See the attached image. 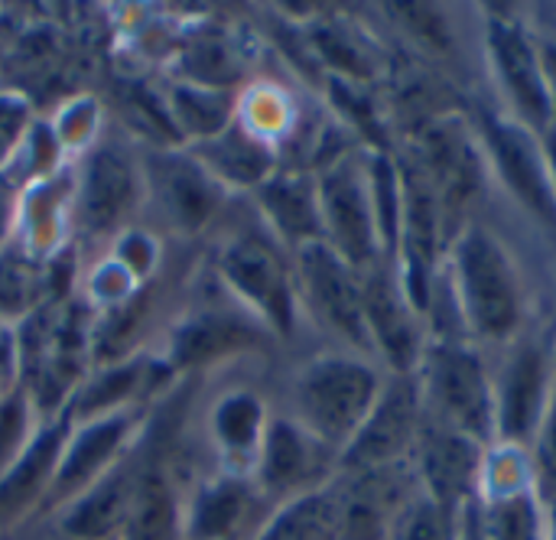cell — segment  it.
Returning <instances> with one entry per match:
<instances>
[{"instance_id": "obj_1", "label": "cell", "mask_w": 556, "mask_h": 540, "mask_svg": "<svg viewBox=\"0 0 556 540\" xmlns=\"http://www.w3.org/2000/svg\"><path fill=\"white\" fill-rule=\"evenodd\" d=\"M293 420L332 453L345 450L371 414L381 381L352 355H319L293 378Z\"/></svg>"}, {"instance_id": "obj_2", "label": "cell", "mask_w": 556, "mask_h": 540, "mask_svg": "<svg viewBox=\"0 0 556 540\" xmlns=\"http://www.w3.org/2000/svg\"><path fill=\"white\" fill-rule=\"evenodd\" d=\"M218 280L228 297L254 316L267 332L290 336L296 326V277L293 261L283 254L274 235L238 231L228 238L215 258Z\"/></svg>"}, {"instance_id": "obj_3", "label": "cell", "mask_w": 556, "mask_h": 540, "mask_svg": "<svg viewBox=\"0 0 556 540\" xmlns=\"http://www.w3.org/2000/svg\"><path fill=\"white\" fill-rule=\"evenodd\" d=\"M453 284L466 323L482 339H508L521 323V287L502 241L469 225L453 244Z\"/></svg>"}, {"instance_id": "obj_4", "label": "cell", "mask_w": 556, "mask_h": 540, "mask_svg": "<svg viewBox=\"0 0 556 540\" xmlns=\"http://www.w3.org/2000/svg\"><path fill=\"white\" fill-rule=\"evenodd\" d=\"M143 166L117 140H101L85 153L75 176V225L81 238H111L127 231L130 215L143 199Z\"/></svg>"}, {"instance_id": "obj_5", "label": "cell", "mask_w": 556, "mask_h": 540, "mask_svg": "<svg viewBox=\"0 0 556 540\" xmlns=\"http://www.w3.org/2000/svg\"><path fill=\"white\" fill-rule=\"evenodd\" d=\"M319 192V215L326 244L339 251L358 274L371 271L381 258L371 192H368V169L365 160L355 153H342L323 166L316 176Z\"/></svg>"}, {"instance_id": "obj_6", "label": "cell", "mask_w": 556, "mask_h": 540, "mask_svg": "<svg viewBox=\"0 0 556 540\" xmlns=\"http://www.w3.org/2000/svg\"><path fill=\"white\" fill-rule=\"evenodd\" d=\"M293 277L296 300L309 306V313L345 339L355 349H371V336L365 326V300H362V274L326 241H313L293 251Z\"/></svg>"}, {"instance_id": "obj_7", "label": "cell", "mask_w": 556, "mask_h": 540, "mask_svg": "<svg viewBox=\"0 0 556 540\" xmlns=\"http://www.w3.org/2000/svg\"><path fill=\"white\" fill-rule=\"evenodd\" d=\"M427 388L430 404L443 427L485 443L495 430V391L485 365L472 349L456 342H437L427 349Z\"/></svg>"}, {"instance_id": "obj_8", "label": "cell", "mask_w": 556, "mask_h": 540, "mask_svg": "<svg viewBox=\"0 0 556 540\" xmlns=\"http://www.w3.org/2000/svg\"><path fill=\"white\" fill-rule=\"evenodd\" d=\"M140 166L150 199L179 235H199L218 215L228 189L186 147H156Z\"/></svg>"}, {"instance_id": "obj_9", "label": "cell", "mask_w": 556, "mask_h": 540, "mask_svg": "<svg viewBox=\"0 0 556 540\" xmlns=\"http://www.w3.org/2000/svg\"><path fill=\"white\" fill-rule=\"evenodd\" d=\"M137 427H140V407H127V411L104 414V417L72 427L55 479L39 508L46 515H55L78 492H85L94 479H101L111 466H117L130 453Z\"/></svg>"}, {"instance_id": "obj_10", "label": "cell", "mask_w": 556, "mask_h": 540, "mask_svg": "<svg viewBox=\"0 0 556 540\" xmlns=\"http://www.w3.org/2000/svg\"><path fill=\"white\" fill-rule=\"evenodd\" d=\"M485 42H489L495 75L505 95L511 98L518 121L531 130H547L554 124V111H551V95H547L538 42H531L528 29L515 23L511 16H489Z\"/></svg>"}, {"instance_id": "obj_11", "label": "cell", "mask_w": 556, "mask_h": 540, "mask_svg": "<svg viewBox=\"0 0 556 540\" xmlns=\"http://www.w3.org/2000/svg\"><path fill=\"white\" fill-rule=\"evenodd\" d=\"M417 417H420L417 385L407 375H401L388 388H381L362 430L342 450L339 466L352 469V473H371V469L394 466L417 437Z\"/></svg>"}, {"instance_id": "obj_12", "label": "cell", "mask_w": 556, "mask_h": 540, "mask_svg": "<svg viewBox=\"0 0 556 540\" xmlns=\"http://www.w3.org/2000/svg\"><path fill=\"white\" fill-rule=\"evenodd\" d=\"M482 134H485V147L492 153L495 169L502 173L505 186L518 196V202H525L547 225H556L554 186H551L544 147L538 143L534 130L515 117L485 114Z\"/></svg>"}, {"instance_id": "obj_13", "label": "cell", "mask_w": 556, "mask_h": 540, "mask_svg": "<svg viewBox=\"0 0 556 540\" xmlns=\"http://www.w3.org/2000/svg\"><path fill=\"white\" fill-rule=\"evenodd\" d=\"M267 329L254 316H235L231 310H199L169 332L163 365L166 372H186L215 365L222 359L261 349L267 342Z\"/></svg>"}, {"instance_id": "obj_14", "label": "cell", "mask_w": 556, "mask_h": 540, "mask_svg": "<svg viewBox=\"0 0 556 540\" xmlns=\"http://www.w3.org/2000/svg\"><path fill=\"white\" fill-rule=\"evenodd\" d=\"M329 453L332 450L323 447L313 434H306L293 417H270L251 476L257 489L293 499L316 489V479L323 476Z\"/></svg>"}, {"instance_id": "obj_15", "label": "cell", "mask_w": 556, "mask_h": 540, "mask_svg": "<svg viewBox=\"0 0 556 540\" xmlns=\"http://www.w3.org/2000/svg\"><path fill=\"white\" fill-rule=\"evenodd\" d=\"M362 300H365V326L371 346L384 352V359L407 375L417 365V313L404 297L397 267L378 261L362 274Z\"/></svg>"}, {"instance_id": "obj_16", "label": "cell", "mask_w": 556, "mask_h": 540, "mask_svg": "<svg viewBox=\"0 0 556 540\" xmlns=\"http://www.w3.org/2000/svg\"><path fill=\"white\" fill-rule=\"evenodd\" d=\"M140 463L127 453L117 466H111L101 479H94L85 492H78L68 505L55 512V525L68 540H121L127 512L134 502Z\"/></svg>"}, {"instance_id": "obj_17", "label": "cell", "mask_w": 556, "mask_h": 540, "mask_svg": "<svg viewBox=\"0 0 556 540\" xmlns=\"http://www.w3.org/2000/svg\"><path fill=\"white\" fill-rule=\"evenodd\" d=\"M257 212L264 215L270 235L280 248H303L313 241H326L316 179L300 169H277L267 183L254 189Z\"/></svg>"}, {"instance_id": "obj_18", "label": "cell", "mask_w": 556, "mask_h": 540, "mask_svg": "<svg viewBox=\"0 0 556 540\" xmlns=\"http://www.w3.org/2000/svg\"><path fill=\"white\" fill-rule=\"evenodd\" d=\"M427 183L440 202V212L463 209L482 186V160L463 124H433L424 137Z\"/></svg>"}, {"instance_id": "obj_19", "label": "cell", "mask_w": 556, "mask_h": 540, "mask_svg": "<svg viewBox=\"0 0 556 540\" xmlns=\"http://www.w3.org/2000/svg\"><path fill=\"white\" fill-rule=\"evenodd\" d=\"M267 420L264 401L248 388H231L215 398L208 411V440L228 476L248 479L254 473Z\"/></svg>"}, {"instance_id": "obj_20", "label": "cell", "mask_w": 556, "mask_h": 540, "mask_svg": "<svg viewBox=\"0 0 556 540\" xmlns=\"http://www.w3.org/2000/svg\"><path fill=\"white\" fill-rule=\"evenodd\" d=\"M68 430H72V424L62 414L52 420H42L33 443L23 450V456L0 479V522L23 518L29 508L42 505V499L55 479Z\"/></svg>"}, {"instance_id": "obj_21", "label": "cell", "mask_w": 556, "mask_h": 540, "mask_svg": "<svg viewBox=\"0 0 556 540\" xmlns=\"http://www.w3.org/2000/svg\"><path fill=\"white\" fill-rule=\"evenodd\" d=\"M547 398L551 391L544 349L528 342L515 352V359L505 368V381L495 398V430L511 443L528 440L541 424Z\"/></svg>"}, {"instance_id": "obj_22", "label": "cell", "mask_w": 556, "mask_h": 540, "mask_svg": "<svg viewBox=\"0 0 556 540\" xmlns=\"http://www.w3.org/2000/svg\"><path fill=\"white\" fill-rule=\"evenodd\" d=\"M225 189H257L277 173L270 140L248 130L238 117L215 137L186 147Z\"/></svg>"}, {"instance_id": "obj_23", "label": "cell", "mask_w": 556, "mask_h": 540, "mask_svg": "<svg viewBox=\"0 0 556 540\" xmlns=\"http://www.w3.org/2000/svg\"><path fill=\"white\" fill-rule=\"evenodd\" d=\"M150 368H156V362L150 355H140V352L101 365L94 375H85V381L68 398L62 417L72 427H78V424H88V420L104 417V414L140 407V398L150 388Z\"/></svg>"}, {"instance_id": "obj_24", "label": "cell", "mask_w": 556, "mask_h": 540, "mask_svg": "<svg viewBox=\"0 0 556 540\" xmlns=\"http://www.w3.org/2000/svg\"><path fill=\"white\" fill-rule=\"evenodd\" d=\"M479 469H482V443H476L472 437L456 434L443 424L433 434H427L424 476H427L430 499L443 508L446 518L453 515L456 505L469 502L466 495H469Z\"/></svg>"}, {"instance_id": "obj_25", "label": "cell", "mask_w": 556, "mask_h": 540, "mask_svg": "<svg viewBox=\"0 0 556 540\" xmlns=\"http://www.w3.org/2000/svg\"><path fill=\"white\" fill-rule=\"evenodd\" d=\"M251 512V482L241 476H215L186 499L182 540H235Z\"/></svg>"}, {"instance_id": "obj_26", "label": "cell", "mask_w": 556, "mask_h": 540, "mask_svg": "<svg viewBox=\"0 0 556 540\" xmlns=\"http://www.w3.org/2000/svg\"><path fill=\"white\" fill-rule=\"evenodd\" d=\"M186 502L163 463H140L121 540H182Z\"/></svg>"}, {"instance_id": "obj_27", "label": "cell", "mask_w": 556, "mask_h": 540, "mask_svg": "<svg viewBox=\"0 0 556 540\" xmlns=\"http://www.w3.org/2000/svg\"><path fill=\"white\" fill-rule=\"evenodd\" d=\"M342 495L329 489H309L287 499L254 540H339Z\"/></svg>"}, {"instance_id": "obj_28", "label": "cell", "mask_w": 556, "mask_h": 540, "mask_svg": "<svg viewBox=\"0 0 556 540\" xmlns=\"http://www.w3.org/2000/svg\"><path fill=\"white\" fill-rule=\"evenodd\" d=\"M166 111H169V121L176 124L179 137L189 143H199V140L222 134L238 117V101H235V91L176 81L166 95Z\"/></svg>"}, {"instance_id": "obj_29", "label": "cell", "mask_w": 556, "mask_h": 540, "mask_svg": "<svg viewBox=\"0 0 556 540\" xmlns=\"http://www.w3.org/2000/svg\"><path fill=\"white\" fill-rule=\"evenodd\" d=\"M49 303V277L36 258L23 248L7 244L0 251V326L13 329L39 306Z\"/></svg>"}, {"instance_id": "obj_30", "label": "cell", "mask_w": 556, "mask_h": 540, "mask_svg": "<svg viewBox=\"0 0 556 540\" xmlns=\"http://www.w3.org/2000/svg\"><path fill=\"white\" fill-rule=\"evenodd\" d=\"M368 169V192H371V212L378 228L381 258L397 267L401 258V238H404V186L394 160L384 150H375L365 160Z\"/></svg>"}, {"instance_id": "obj_31", "label": "cell", "mask_w": 556, "mask_h": 540, "mask_svg": "<svg viewBox=\"0 0 556 540\" xmlns=\"http://www.w3.org/2000/svg\"><path fill=\"white\" fill-rule=\"evenodd\" d=\"M39 427H42V417H39L33 398L23 391V385H16L0 401V479L23 456V450L33 443Z\"/></svg>"}, {"instance_id": "obj_32", "label": "cell", "mask_w": 556, "mask_h": 540, "mask_svg": "<svg viewBox=\"0 0 556 540\" xmlns=\"http://www.w3.org/2000/svg\"><path fill=\"white\" fill-rule=\"evenodd\" d=\"M182 62L189 65L182 81H192V85H202V88L231 91V85L238 81V72H241L238 55H231L225 36H205V39L192 42L186 49Z\"/></svg>"}, {"instance_id": "obj_33", "label": "cell", "mask_w": 556, "mask_h": 540, "mask_svg": "<svg viewBox=\"0 0 556 540\" xmlns=\"http://www.w3.org/2000/svg\"><path fill=\"white\" fill-rule=\"evenodd\" d=\"M485 540H541L538 502L531 492H511L489 508L482 522Z\"/></svg>"}, {"instance_id": "obj_34", "label": "cell", "mask_w": 556, "mask_h": 540, "mask_svg": "<svg viewBox=\"0 0 556 540\" xmlns=\"http://www.w3.org/2000/svg\"><path fill=\"white\" fill-rule=\"evenodd\" d=\"M446 522L450 518L430 495L414 499V502L401 505L391 540H446Z\"/></svg>"}, {"instance_id": "obj_35", "label": "cell", "mask_w": 556, "mask_h": 540, "mask_svg": "<svg viewBox=\"0 0 556 540\" xmlns=\"http://www.w3.org/2000/svg\"><path fill=\"white\" fill-rule=\"evenodd\" d=\"M541 434H538V469H541V479L556 489V385L551 388V398H547V407L541 414Z\"/></svg>"}, {"instance_id": "obj_36", "label": "cell", "mask_w": 556, "mask_h": 540, "mask_svg": "<svg viewBox=\"0 0 556 540\" xmlns=\"http://www.w3.org/2000/svg\"><path fill=\"white\" fill-rule=\"evenodd\" d=\"M20 385V352L13 329L0 326V401Z\"/></svg>"}, {"instance_id": "obj_37", "label": "cell", "mask_w": 556, "mask_h": 540, "mask_svg": "<svg viewBox=\"0 0 556 540\" xmlns=\"http://www.w3.org/2000/svg\"><path fill=\"white\" fill-rule=\"evenodd\" d=\"M16 218H20L16 196H10L7 186H0V251L10 244V235H13V228H16Z\"/></svg>"}, {"instance_id": "obj_38", "label": "cell", "mask_w": 556, "mask_h": 540, "mask_svg": "<svg viewBox=\"0 0 556 540\" xmlns=\"http://www.w3.org/2000/svg\"><path fill=\"white\" fill-rule=\"evenodd\" d=\"M538 49H541V68H544V81H547L551 111H554V124H556V42L554 39H544Z\"/></svg>"}, {"instance_id": "obj_39", "label": "cell", "mask_w": 556, "mask_h": 540, "mask_svg": "<svg viewBox=\"0 0 556 540\" xmlns=\"http://www.w3.org/2000/svg\"><path fill=\"white\" fill-rule=\"evenodd\" d=\"M463 518H459V540H485V528H482V512L476 502H463Z\"/></svg>"}, {"instance_id": "obj_40", "label": "cell", "mask_w": 556, "mask_h": 540, "mask_svg": "<svg viewBox=\"0 0 556 540\" xmlns=\"http://www.w3.org/2000/svg\"><path fill=\"white\" fill-rule=\"evenodd\" d=\"M544 160H547V173H551V186L556 196V124L544 130Z\"/></svg>"}]
</instances>
